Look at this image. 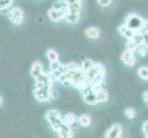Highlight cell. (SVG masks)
I'll use <instances>...</instances> for the list:
<instances>
[{
	"label": "cell",
	"instance_id": "obj_21",
	"mask_svg": "<svg viewBox=\"0 0 148 138\" xmlns=\"http://www.w3.org/2000/svg\"><path fill=\"white\" fill-rule=\"evenodd\" d=\"M139 47V45L135 43V41H133L132 39H130L127 41V43H126V50H129L131 51V52H135L137 50V48Z\"/></svg>",
	"mask_w": 148,
	"mask_h": 138
},
{
	"label": "cell",
	"instance_id": "obj_20",
	"mask_svg": "<svg viewBox=\"0 0 148 138\" xmlns=\"http://www.w3.org/2000/svg\"><path fill=\"white\" fill-rule=\"evenodd\" d=\"M132 40L140 46L143 44V32L142 31H136L134 33L133 37L132 38Z\"/></svg>",
	"mask_w": 148,
	"mask_h": 138
},
{
	"label": "cell",
	"instance_id": "obj_13",
	"mask_svg": "<svg viewBox=\"0 0 148 138\" xmlns=\"http://www.w3.org/2000/svg\"><path fill=\"white\" fill-rule=\"evenodd\" d=\"M84 34L87 38L98 39L101 35V31L98 28H96V27H90V28H87V29L85 30Z\"/></svg>",
	"mask_w": 148,
	"mask_h": 138
},
{
	"label": "cell",
	"instance_id": "obj_12",
	"mask_svg": "<svg viewBox=\"0 0 148 138\" xmlns=\"http://www.w3.org/2000/svg\"><path fill=\"white\" fill-rule=\"evenodd\" d=\"M119 32V34H121L124 38H126L127 40H130V39H132L134 33H135L136 31H134L132 30V29H130L129 27H127L125 24H122V25H120L119 27V29H118Z\"/></svg>",
	"mask_w": 148,
	"mask_h": 138
},
{
	"label": "cell",
	"instance_id": "obj_26",
	"mask_svg": "<svg viewBox=\"0 0 148 138\" xmlns=\"http://www.w3.org/2000/svg\"><path fill=\"white\" fill-rule=\"evenodd\" d=\"M13 4V0H0V9L10 7Z\"/></svg>",
	"mask_w": 148,
	"mask_h": 138
},
{
	"label": "cell",
	"instance_id": "obj_33",
	"mask_svg": "<svg viewBox=\"0 0 148 138\" xmlns=\"http://www.w3.org/2000/svg\"><path fill=\"white\" fill-rule=\"evenodd\" d=\"M3 104V99H2V97L0 96V106H1Z\"/></svg>",
	"mask_w": 148,
	"mask_h": 138
},
{
	"label": "cell",
	"instance_id": "obj_25",
	"mask_svg": "<svg viewBox=\"0 0 148 138\" xmlns=\"http://www.w3.org/2000/svg\"><path fill=\"white\" fill-rule=\"evenodd\" d=\"M137 53H138V54H139V56H141V57H145V56H146V54H147V53H148V48L147 47H145V45H140L139 47L137 48Z\"/></svg>",
	"mask_w": 148,
	"mask_h": 138
},
{
	"label": "cell",
	"instance_id": "obj_22",
	"mask_svg": "<svg viewBox=\"0 0 148 138\" xmlns=\"http://www.w3.org/2000/svg\"><path fill=\"white\" fill-rule=\"evenodd\" d=\"M46 56H47V59L50 62L58 61V55L54 50H48L47 53H46Z\"/></svg>",
	"mask_w": 148,
	"mask_h": 138
},
{
	"label": "cell",
	"instance_id": "obj_15",
	"mask_svg": "<svg viewBox=\"0 0 148 138\" xmlns=\"http://www.w3.org/2000/svg\"><path fill=\"white\" fill-rule=\"evenodd\" d=\"M79 124L82 127H88L92 122V119L88 114H82L78 117V121Z\"/></svg>",
	"mask_w": 148,
	"mask_h": 138
},
{
	"label": "cell",
	"instance_id": "obj_19",
	"mask_svg": "<svg viewBox=\"0 0 148 138\" xmlns=\"http://www.w3.org/2000/svg\"><path fill=\"white\" fill-rule=\"evenodd\" d=\"M138 76L141 79L145 80V81H148V66H143L139 67Z\"/></svg>",
	"mask_w": 148,
	"mask_h": 138
},
{
	"label": "cell",
	"instance_id": "obj_24",
	"mask_svg": "<svg viewBox=\"0 0 148 138\" xmlns=\"http://www.w3.org/2000/svg\"><path fill=\"white\" fill-rule=\"evenodd\" d=\"M94 62H92L91 60H84V61H82V68L83 69V71H84L85 73L89 70V69H91V67L94 66Z\"/></svg>",
	"mask_w": 148,
	"mask_h": 138
},
{
	"label": "cell",
	"instance_id": "obj_31",
	"mask_svg": "<svg viewBox=\"0 0 148 138\" xmlns=\"http://www.w3.org/2000/svg\"><path fill=\"white\" fill-rule=\"evenodd\" d=\"M142 32H148V21L145 20V23H143V26L142 28V30H140Z\"/></svg>",
	"mask_w": 148,
	"mask_h": 138
},
{
	"label": "cell",
	"instance_id": "obj_7",
	"mask_svg": "<svg viewBox=\"0 0 148 138\" xmlns=\"http://www.w3.org/2000/svg\"><path fill=\"white\" fill-rule=\"evenodd\" d=\"M123 128L119 123H114L106 133V138H119L122 135Z\"/></svg>",
	"mask_w": 148,
	"mask_h": 138
},
{
	"label": "cell",
	"instance_id": "obj_27",
	"mask_svg": "<svg viewBox=\"0 0 148 138\" xmlns=\"http://www.w3.org/2000/svg\"><path fill=\"white\" fill-rule=\"evenodd\" d=\"M113 0H97V3L100 7H108L109 5L112 3Z\"/></svg>",
	"mask_w": 148,
	"mask_h": 138
},
{
	"label": "cell",
	"instance_id": "obj_5",
	"mask_svg": "<svg viewBox=\"0 0 148 138\" xmlns=\"http://www.w3.org/2000/svg\"><path fill=\"white\" fill-rule=\"evenodd\" d=\"M8 17L13 24L21 25L23 20V11L20 7H13L9 10Z\"/></svg>",
	"mask_w": 148,
	"mask_h": 138
},
{
	"label": "cell",
	"instance_id": "obj_23",
	"mask_svg": "<svg viewBox=\"0 0 148 138\" xmlns=\"http://www.w3.org/2000/svg\"><path fill=\"white\" fill-rule=\"evenodd\" d=\"M124 115L128 119L132 120L136 116V110H134L133 108H127L126 110H125V112H124Z\"/></svg>",
	"mask_w": 148,
	"mask_h": 138
},
{
	"label": "cell",
	"instance_id": "obj_8",
	"mask_svg": "<svg viewBox=\"0 0 148 138\" xmlns=\"http://www.w3.org/2000/svg\"><path fill=\"white\" fill-rule=\"evenodd\" d=\"M66 13L67 11L62 10V9L52 7L47 11V17L49 18L50 20H52L54 22H58L59 20H63L65 18V15H66Z\"/></svg>",
	"mask_w": 148,
	"mask_h": 138
},
{
	"label": "cell",
	"instance_id": "obj_9",
	"mask_svg": "<svg viewBox=\"0 0 148 138\" xmlns=\"http://www.w3.org/2000/svg\"><path fill=\"white\" fill-rule=\"evenodd\" d=\"M59 137L61 138H71L72 137V131L71 125H69L66 122H63L61 124V126L58 129V131L57 132Z\"/></svg>",
	"mask_w": 148,
	"mask_h": 138
},
{
	"label": "cell",
	"instance_id": "obj_11",
	"mask_svg": "<svg viewBox=\"0 0 148 138\" xmlns=\"http://www.w3.org/2000/svg\"><path fill=\"white\" fill-rule=\"evenodd\" d=\"M43 72H44V66L41 62L37 61V62H34V64H32V69H31V76L32 77L36 78L37 76H39Z\"/></svg>",
	"mask_w": 148,
	"mask_h": 138
},
{
	"label": "cell",
	"instance_id": "obj_4",
	"mask_svg": "<svg viewBox=\"0 0 148 138\" xmlns=\"http://www.w3.org/2000/svg\"><path fill=\"white\" fill-rule=\"evenodd\" d=\"M105 75H106L105 66L100 63H96V64H94V66L91 67V69H89V70L86 72V78L90 84V82L92 80H94L95 77L105 76Z\"/></svg>",
	"mask_w": 148,
	"mask_h": 138
},
{
	"label": "cell",
	"instance_id": "obj_2",
	"mask_svg": "<svg viewBox=\"0 0 148 138\" xmlns=\"http://www.w3.org/2000/svg\"><path fill=\"white\" fill-rule=\"evenodd\" d=\"M145 21V20L139 15H137L136 13H131L127 16L126 21H125L124 24L134 31H140Z\"/></svg>",
	"mask_w": 148,
	"mask_h": 138
},
{
	"label": "cell",
	"instance_id": "obj_30",
	"mask_svg": "<svg viewBox=\"0 0 148 138\" xmlns=\"http://www.w3.org/2000/svg\"><path fill=\"white\" fill-rule=\"evenodd\" d=\"M142 98H143V101L145 102V104L148 106V90H146V91L143 92V95H142Z\"/></svg>",
	"mask_w": 148,
	"mask_h": 138
},
{
	"label": "cell",
	"instance_id": "obj_16",
	"mask_svg": "<svg viewBox=\"0 0 148 138\" xmlns=\"http://www.w3.org/2000/svg\"><path fill=\"white\" fill-rule=\"evenodd\" d=\"M82 10L81 2H74L71 4H68V12L73 14H80Z\"/></svg>",
	"mask_w": 148,
	"mask_h": 138
},
{
	"label": "cell",
	"instance_id": "obj_10",
	"mask_svg": "<svg viewBox=\"0 0 148 138\" xmlns=\"http://www.w3.org/2000/svg\"><path fill=\"white\" fill-rule=\"evenodd\" d=\"M95 94L97 97V99H98V103L106 102V101L108 99V98H109L108 92L106 89H104L102 87H95Z\"/></svg>",
	"mask_w": 148,
	"mask_h": 138
},
{
	"label": "cell",
	"instance_id": "obj_28",
	"mask_svg": "<svg viewBox=\"0 0 148 138\" xmlns=\"http://www.w3.org/2000/svg\"><path fill=\"white\" fill-rule=\"evenodd\" d=\"M60 66H61V64L59 63L58 60V61L51 62V64H50V70H51V72H53L55 70H57V69H58V67Z\"/></svg>",
	"mask_w": 148,
	"mask_h": 138
},
{
	"label": "cell",
	"instance_id": "obj_17",
	"mask_svg": "<svg viewBox=\"0 0 148 138\" xmlns=\"http://www.w3.org/2000/svg\"><path fill=\"white\" fill-rule=\"evenodd\" d=\"M64 122H66L67 124H69V125H73L74 123H76L77 121H78V117L76 116L75 113L73 112H69L67 113L66 115H65L64 117Z\"/></svg>",
	"mask_w": 148,
	"mask_h": 138
},
{
	"label": "cell",
	"instance_id": "obj_14",
	"mask_svg": "<svg viewBox=\"0 0 148 138\" xmlns=\"http://www.w3.org/2000/svg\"><path fill=\"white\" fill-rule=\"evenodd\" d=\"M83 99H84V101L88 105H92V106L96 105L98 103V99H97V97L95 94V89L83 96Z\"/></svg>",
	"mask_w": 148,
	"mask_h": 138
},
{
	"label": "cell",
	"instance_id": "obj_32",
	"mask_svg": "<svg viewBox=\"0 0 148 138\" xmlns=\"http://www.w3.org/2000/svg\"><path fill=\"white\" fill-rule=\"evenodd\" d=\"M82 0H66V4H71V3H74V2H81Z\"/></svg>",
	"mask_w": 148,
	"mask_h": 138
},
{
	"label": "cell",
	"instance_id": "obj_29",
	"mask_svg": "<svg viewBox=\"0 0 148 138\" xmlns=\"http://www.w3.org/2000/svg\"><path fill=\"white\" fill-rule=\"evenodd\" d=\"M143 45H145V47L148 48V32H143Z\"/></svg>",
	"mask_w": 148,
	"mask_h": 138
},
{
	"label": "cell",
	"instance_id": "obj_1",
	"mask_svg": "<svg viewBox=\"0 0 148 138\" xmlns=\"http://www.w3.org/2000/svg\"><path fill=\"white\" fill-rule=\"evenodd\" d=\"M52 87H53V80H50L45 83V84H42L39 86H35V89H34L35 99L38 101H40V102L53 100L52 95H51Z\"/></svg>",
	"mask_w": 148,
	"mask_h": 138
},
{
	"label": "cell",
	"instance_id": "obj_3",
	"mask_svg": "<svg viewBox=\"0 0 148 138\" xmlns=\"http://www.w3.org/2000/svg\"><path fill=\"white\" fill-rule=\"evenodd\" d=\"M45 119L51 124V126H52L55 132H58L60 126H61V124L64 122V121L61 119V116H60V112L58 110L54 109L49 110L45 113Z\"/></svg>",
	"mask_w": 148,
	"mask_h": 138
},
{
	"label": "cell",
	"instance_id": "obj_6",
	"mask_svg": "<svg viewBox=\"0 0 148 138\" xmlns=\"http://www.w3.org/2000/svg\"><path fill=\"white\" fill-rule=\"evenodd\" d=\"M120 59H121L122 63L124 64H126L129 67H132L135 66V64H136V58L134 56V53L126 49H125L123 51V53H121Z\"/></svg>",
	"mask_w": 148,
	"mask_h": 138
},
{
	"label": "cell",
	"instance_id": "obj_18",
	"mask_svg": "<svg viewBox=\"0 0 148 138\" xmlns=\"http://www.w3.org/2000/svg\"><path fill=\"white\" fill-rule=\"evenodd\" d=\"M64 18L69 23H71V24H76L79 21V20H80V14H73V13L67 12Z\"/></svg>",
	"mask_w": 148,
	"mask_h": 138
}]
</instances>
